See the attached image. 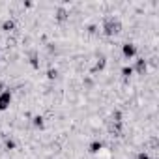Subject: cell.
Listing matches in <instances>:
<instances>
[{
    "instance_id": "9",
    "label": "cell",
    "mask_w": 159,
    "mask_h": 159,
    "mask_svg": "<svg viewBox=\"0 0 159 159\" xmlns=\"http://www.w3.org/2000/svg\"><path fill=\"white\" fill-rule=\"evenodd\" d=\"M66 19H67V10H66V8H58V11H56V21L64 23Z\"/></svg>"
},
{
    "instance_id": "5",
    "label": "cell",
    "mask_w": 159,
    "mask_h": 159,
    "mask_svg": "<svg viewBox=\"0 0 159 159\" xmlns=\"http://www.w3.org/2000/svg\"><path fill=\"white\" fill-rule=\"evenodd\" d=\"M32 125H34L36 129H43V125H45V118H43V116H34V118H32Z\"/></svg>"
},
{
    "instance_id": "1",
    "label": "cell",
    "mask_w": 159,
    "mask_h": 159,
    "mask_svg": "<svg viewBox=\"0 0 159 159\" xmlns=\"http://www.w3.org/2000/svg\"><path fill=\"white\" fill-rule=\"evenodd\" d=\"M120 30H122V25H120L118 19L107 17V19L103 21V34H105V36H116V34H120Z\"/></svg>"
},
{
    "instance_id": "15",
    "label": "cell",
    "mask_w": 159,
    "mask_h": 159,
    "mask_svg": "<svg viewBox=\"0 0 159 159\" xmlns=\"http://www.w3.org/2000/svg\"><path fill=\"white\" fill-rule=\"evenodd\" d=\"M88 32H90V34H98V26H96V25L88 26Z\"/></svg>"
},
{
    "instance_id": "7",
    "label": "cell",
    "mask_w": 159,
    "mask_h": 159,
    "mask_svg": "<svg viewBox=\"0 0 159 159\" xmlns=\"http://www.w3.org/2000/svg\"><path fill=\"white\" fill-rule=\"evenodd\" d=\"M105 66H107V60H105V58H99V60L96 62V66H94V69H92V73H98V71H103V69H105Z\"/></svg>"
},
{
    "instance_id": "3",
    "label": "cell",
    "mask_w": 159,
    "mask_h": 159,
    "mask_svg": "<svg viewBox=\"0 0 159 159\" xmlns=\"http://www.w3.org/2000/svg\"><path fill=\"white\" fill-rule=\"evenodd\" d=\"M122 56H124L125 60H133V58L137 56V47H135V43H124V45H122Z\"/></svg>"
},
{
    "instance_id": "14",
    "label": "cell",
    "mask_w": 159,
    "mask_h": 159,
    "mask_svg": "<svg viewBox=\"0 0 159 159\" xmlns=\"http://www.w3.org/2000/svg\"><path fill=\"white\" fill-rule=\"evenodd\" d=\"M137 159H152V157H150V155H148L146 152H140V153L137 155Z\"/></svg>"
},
{
    "instance_id": "11",
    "label": "cell",
    "mask_w": 159,
    "mask_h": 159,
    "mask_svg": "<svg viewBox=\"0 0 159 159\" xmlns=\"http://www.w3.org/2000/svg\"><path fill=\"white\" fill-rule=\"evenodd\" d=\"M133 73H135V71H133V66H124V67H122V75H124L125 79L131 77Z\"/></svg>"
},
{
    "instance_id": "2",
    "label": "cell",
    "mask_w": 159,
    "mask_h": 159,
    "mask_svg": "<svg viewBox=\"0 0 159 159\" xmlns=\"http://www.w3.org/2000/svg\"><path fill=\"white\" fill-rule=\"evenodd\" d=\"M11 101H13L11 90H4L2 94H0V112H2V111H8L10 105H11Z\"/></svg>"
},
{
    "instance_id": "8",
    "label": "cell",
    "mask_w": 159,
    "mask_h": 159,
    "mask_svg": "<svg viewBox=\"0 0 159 159\" xmlns=\"http://www.w3.org/2000/svg\"><path fill=\"white\" fill-rule=\"evenodd\" d=\"M101 150H103V142H101V140H94V142L90 144V152H92V153H99Z\"/></svg>"
},
{
    "instance_id": "10",
    "label": "cell",
    "mask_w": 159,
    "mask_h": 159,
    "mask_svg": "<svg viewBox=\"0 0 159 159\" xmlns=\"http://www.w3.org/2000/svg\"><path fill=\"white\" fill-rule=\"evenodd\" d=\"M30 64H32V67H36V69L39 67V60H38V52H36V51L30 52Z\"/></svg>"
},
{
    "instance_id": "4",
    "label": "cell",
    "mask_w": 159,
    "mask_h": 159,
    "mask_svg": "<svg viewBox=\"0 0 159 159\" xmlns=\"http://www.w3.org/2000/svg\"><path fill=\"white\" fill-rule=\"evenodd\" d=\"M146 69H148V62H146L144 58H137V62H135V66H133V71H137L139 75H144Z\"/></svg>"
},
{
    "instance_id": "6",
    "label": "cell",
    "mask_w": 159,
    "mask_h": 159,
    "mask_svg": "<svg viewBox=\"0 0 159 159\" xmlns=\"http://www.w3.org/2000/svg\"><path fill=\"white\" fill-rule=\"evenodd\" d=\"M2 30H4V32H13V30H15V21H11V19L4 21V23H2Z\"/></svg>"
},
{
    "instance_id": "16",
    "label": "cell",
    "mask_w": 159,
    "mask_h": 159,
    "mask_svg": "<svg viewBox=\"0 0 159 159\" xmlns=\"http://www.w3.org/2000/svg\"><path fill=\"white\" fill-rule=\"evenodd\" d=\"M4 90H6V88H4V84H2V83H0V94H2Z\"/></svg>"
},
{
    "instance_id": "12",
    "label": "cell",
    "mask_w": 159,
    "mask_h": 159,
    "mask_svg": "<svg viewBox=\"0 0 159 159\" xmlns=\"http://www.w3.org/2000/svg\"><path fill=\"white\" fill-rule=\"evenodd\" d=\"M56 77H58V71L51 67V69L47 71V79H49V81H54V79H56Z\"/></svg>"
},
{
    "instance_id": "13",
    "label": "cell",
    "mask_w": 159,
    "mask_h": 159,
    "mask_svg": "<svg viewBox=\"0 0 159 159\" xmlns=\"http://www.w3.org/2000/svg\"><path fill=\"white\" fill-rule=\"evenodd\" d=\"M6 150H15V140L8 139V140H6Z\"/></svg>"
}]
</instances>
